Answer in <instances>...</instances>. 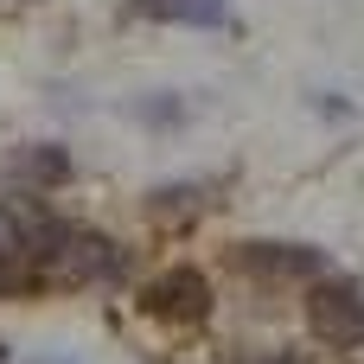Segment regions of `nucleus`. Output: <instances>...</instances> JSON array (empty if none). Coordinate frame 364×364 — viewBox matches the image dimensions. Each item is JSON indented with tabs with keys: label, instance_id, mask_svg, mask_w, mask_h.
Wrapping results in <instances>:
<instances>
[{
	"label": "nucleus",
	"instance_id": "obj_1",
	"mask_svg": "<svg viewBox=\"0 0 364 364\" xmlns=\"http://www.w3.org/2000/svg\"><path fill=\"white\" fill-rule=\"evenodd\" d=\"M307 326H314V339H326L333 352H358L364 346V294L352 282H314V294H307Z\"/></svg>",
	"mask_w": 364,
	"mask_h": 364
},
{
	"label": "nucleus",
	"instance_id": "obj_2",
	"mask_svg": "<svg viewBox=\"0 0 364 364\" xmlns=\"http://www.w3.org/2000/svg\"><path fill=\"white\" fill-rule=\"evenodd\" d=\"M51 262H58L64 282H122V275H128L122 243H109V237H96V230H70V224H64Z\"/></svg>",
	"mask_w": 364,
	"mask_h": 364
},
{
	"label": "nucleus",
	"instance_id": "obj_3",
	"mask_svg": "<svg viewBox=\"0 0 364 364\" xmlns=\"http://www.w3.org/2000/svg\"><path fill=\"white\" fill-rule=\"evenodd\" d=\"M237 269H250L262 282H320L326 275V256L320 250H301V243H243L237 250Z\"/></svg>",
	"mask_w": 364,
	"mask_h": 364
},
{
	"label": "nucleus",
	"instance_id": "obj_4",
	"mask_svg": "<svg viewBox=\"0 0 364 364\" xmlns=\"http://www.w3.org/2000/svg\"><path fill=\"white\" fill-rule=\"evenodd\" d=\"M147 307L160 314V320H205L211 314V282L198 275V269H166L154 288H147Z\"/></svg>",
	"mask_w": 364,
	"mask_h": 364
},
{
	"label": "nucleus",
	"instance_id": "obj_5",
	"mask_svg": "<svg viewBox=\"0 0 364 364\" xmlns=\"http://www.w3.org/2000/svg\"><path fill=\"white\" fill-rule=\"evenodd\" d=\"M134 19H179V26H224L230 0H128Z\"/></svg>",
	"mask_w": 364,
	"mask_h": 364
},
{
	"label": "nucleus",
	"instance_id": "obj_6",
	"mask_svg": "<svg viewBox=\"0 0 364 364\" xmlns=\"http://www.w3.org/2000/svg\"><path fill=\"white\" fill-rule=\"evenodd\" d=\"M13 173H26L32 186H64L70 179V154L64 147H19L13 154Z\"/></svg>",
	"mask_w": 364,
	"mask_h": 364
},
{
	"label": "nucleus",
	"instance_id": "obj_7",
	"mask_svg": "<svg viewBox=\"0 0 364 364\" xmlns=\"http://www.w3.org/2000/svg\"><path fill=\"white\" fill-rule=\"evenodd\" d=\"M19 269H26V262H19V250H13V237L0 230V288H13V282H19Z\"/></svg>",
	"mask_w": 364,
	"mask_h": 364
}]
</instances>
